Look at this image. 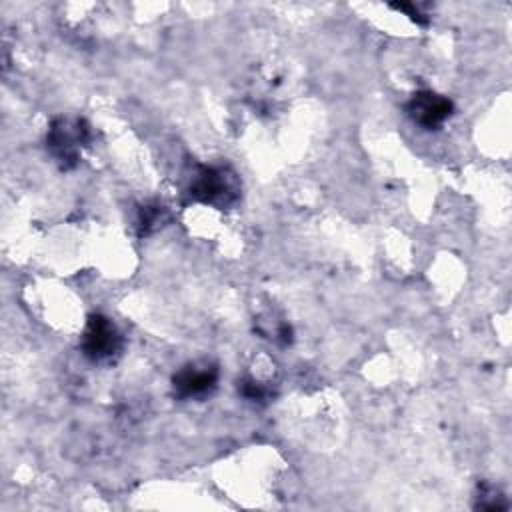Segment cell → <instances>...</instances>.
I'll return each mask as SVG.
<instances>
[{
  "mask_svg": "<svg viewBox=\"0 0 512 512\" xmlns=\"http://www.w3.org/2000/svg\"><path fill=\"white\" fill-rule=\"evenodd\" d=\"M190 196L198 202L228 208L240 196V186L228 168L200 166L190 182Z\"/></svg>",
  "mask_w": 512,
  "mask_h": 512,
  "instance_id": "cell-1",
  "label": "cell"
},
{
  "mask_svg": "<svg viewBox=\"0 0 512 512\" xmlns=\"http://www.w3.org/2000/svg\"><path fill=\"white\" fill-rule=\"evenodd\" d=\"M90 138V128L84 120H66V118H58L52 122L48 136H46V144L48 150L52 152V156L60 162L62 168H74L78 164V156H80V146L86 144Z\"/></svg>",
  "mask_w": 512,
  "mask_h": 512,
  "instance_id": "cell-2",
  "label": "cell"
},
{
  "mask_svg": "<svg viewBox=\"0 0 512 512\" xmlns=\"http://www.w3.org/2000/svg\"><path fill=\"white\" fill-rule=\"evenodd\" d=\"M122 346V338L116 326L102 314H92L88 318L84 336H82V352L92 362H102L112 358Z\"/></svg>",
  "mask_w": 512,
  "mask_h": 512,
  "instance_id": "cell-3",
  "label": "cell"
},
{
  "mask_svg": "<svg viewBox=\"0 0 512 512\" xmlns=\"http://www.w3.org/2000/svg\"><path fill=\"white\" fill-rule=\"evenodd\" d=\"M406 112L422 128L436 130L452 116L454 104L446 96H440L430 90H420L406 104Z\"/></svg>",
  "mask_w": 512,
  "mask_h": 512,
  "instance_id": "cell-4",
  "label": "cell"
},
{
  "mask_svg": "<svg viewBox=\"0 0 512 512\" xmlns=\"http://www.w3.org/2000/svg\"><path fill=\"white\" fill-rule=\"evenodd\" d=\"M218 368L214 364H186L172 376V388L178 398H198L216 388Z\"/></svg>",
  "mask_w": 512,
  "mask_h": 512,
  "instance_id": "cell-5",
  "label": "cell"
},
{
  "mask_svg": "<svg viewBox=\"0 0 512 512\" xmlns=\"http://www.w3.org/2000/svg\"><path fill=\"white\" fill-rule=\"evenodd\" d=\"M168 220V212L164 206H142L140 216H138V226H140V236H146L154 230H158L164 222Z\"/></svg>",
  "mask_w": 512,
  "mask_h": 512,
  "instance_id": "cell-6",
  "label": "cell"
},
{
  "mask_svg": "<svg viewBox=\"0 0 512 512\" xmlns=\"http://www.w3.org/2000/svg\"><path fill=\"white\" fill-rule=\"evenodd\" d=\"M476 508L480 510H506L508 502L500 494V490L492 484H480L478 486V496H476Z\"/></svg>",
  "mask_w": 512,
  "mask_h": 512,
  "instance_id": "cell-7",
  "label": "cell"
},
{
  "mask_svg": "<svg viewBox=\"0 0 512 512\" xmlns=\"http://www.w3.org/2000/svg\"><path fill=\"white\" fill-rule=\"evenodd\" d=\"M240 392H242L244 398H248L252 402H262L270 396V390L264 384L256 382V380H244L242 386H240Z\"/></svg>",
  "mask_w": 512,
  "mask_h": 512,
  "instance_id": "cell-8",
  "label": "cell"
},
{
  "mask_svg": "<svg viewBox=\"0 0 512 512\" xmlns=\"http://www.w3.org/2000/svg\"><path fill=\"white\" fill-rule=\"evenodd\" d=\"M394 10H398V12H404L406 16H410V20L412 22H416V24H420V26H426L428 24V18L418 10V6L416 4H412V2H394V4H390Z\"/></svg>",
  "mask_w": 512,
  "mask_h": 512,
  "instance_id": "cell-9",
  "label": "cell"
}]
</instances>
